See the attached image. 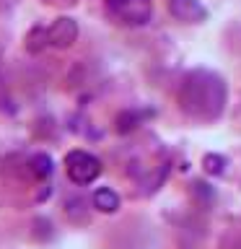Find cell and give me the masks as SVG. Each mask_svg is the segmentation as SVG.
Here are the masks:
<instances>
[{
    "mask_svg": "<svg viewBox=\"0 0 241 249\" xmlns=\"http://www.w3.org/2000/svg\"><path fill=\"white\" fill-rule=\"evenodd\" d=\"M31 169H34V174L39 179H47L52 174V159L44 153H39V156H34V161H31Z\"/></svg>",
    "mask_w": 241,
    "mask_h": 249,
    "instance_id": "cell-7",
    "label": "cell"
},
{
    "mask_svg": "<svg viewBox=\"0 0 241 249\" xmlns=\"http://www.w3.org/2000/svg\"><path fill=\"white\" fill-rule=\"evenodd\" d=\"M109 8L127 23H145L151 18V3L148 0H109Z\"/></svg>",
    "mask_w": 241,
    "mask_h": 249,
    "instance_id": "cell-3",
    "label": "cell"
},
{
    "mask_svg": "<svg viewBox=\"0 0 241 249\" xmlns=\"http://www.w3.org/2000/svg\"><path fill=\"white\" fill-rule=\"evenodd\" d=\"M179 104L187 117L197 122H213L225 107V83L210 70H194L184 78L179 91Z\"/></svg>",
    "mask_w": 241,
    "mask_h": 249,
    "instance_id": "cell-1",
    "label": "cell"
},
{
    "mask_svg": "<svg viewBox=\"0 0 241 249\" xmlns=\"http://www.w3.org/2000/svg\"><path fill=\"white\" fill-rule=\"evenodd\" d=\"M205 171H210V174H221L223 171V159L221 156H205Z\"/></svg>",
    "mask_w": 241,
    "mask_h": 249,
    "instance_id": "cell-8",
    "label": "cell"
},
{
    "mask_svg": "<svg viewBox=\"0 0 241 249\" xmlns=\"http://www.w3.org/2000/svg\"><path fill=\"white\" fill-rule=\"evenodd\" d=\"M93 208L101 210V213H117L120 210V195L112 187H99L93 192Z\"/></svg>",
    "mask_w": 241,
    "mask_h": 249,
    "instance_id": "cell-6",
    "label": "cell"
},
{
    "mask_svg": "<svg viewBox=\"0 0 241 249\" xmlns=\"http://www.w3.org/2000/svg\"><path fill=\"white\" fill-rule=\"evenodd\" d=\"M44 34H47V42L54 47H70L78 36V26L73 18H57Z\"/></svg>",
    "mask_w": 241,
    "mask_h": 249,
    "instance_id": "cell-5",
    "label": "cell"
},
{
    "mask_svg": "<svg viewBox=\"0 0 241 249\" xmlns=\"http://www.w3.org/2000/svg\"><path fill=\"white\" fill-rule=\"evenodd\" d=\"M169 11L174 18L184 23H200L207 16V11L200 5V0H169Z\"/></svg>",
    "mask_w": 241,
    "mask_h": 249,
    "instance_id": "cell-4",
    "label": "cell"
},
{
    "mask_svg": "<svg viewBox=\"0 0 241 249\" xmlns=\"http://www.w3.org/2000/svg\"><path fill=\"white\" fill-rule=\"evenodd\" d=\"M65 171H68L70 182H75V184H91V182H96L99 174H101V161L93 153L81 151V148H78V151H70L65 156Z\"/></svg>",
    "mask_w": 241,
    "mask_h": 249,
    "instance_id": "cell-2",
    "label": "cell"
}]
</instances>
